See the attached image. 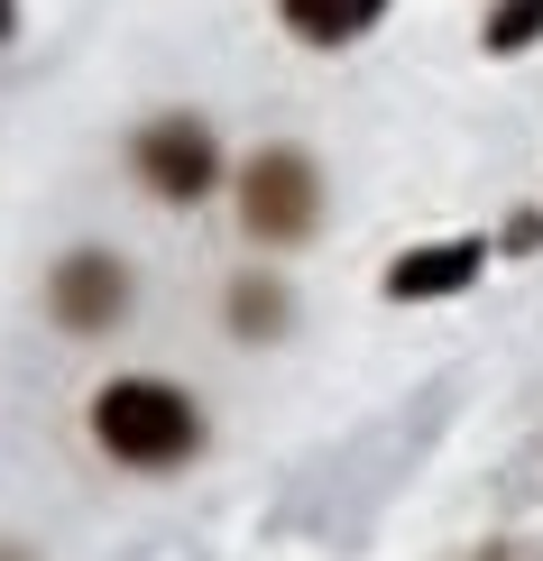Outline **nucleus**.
I'll return each mask as SVG.
<instances>
[{
	"label": "nucleus",
	"instance_id": "5",
	"mask_svg": "<svg viewBox=\"0 0 543 561\" xmlns=\"http://www.w3.org/2000/svg\"><path fill=\"white\" fill-rule=\"evenodd\" d=\"M488 249L479 240H433V249H415V259H396L387 267V295L396 304H423V295H461L470 276H479Z\"/></svg>",
	"mask_w": 543,
	"mask_h": 561
},
{
	"label": "nucleus",
	"instance_id": "1",
	"mask_svg": "<svg viewBox=\"0 0 543 561\" xmlns=\"http://www.w3.org/2000/svg\"><path fill=\"white\" fill-rule=\"evenodd\" d=\"M92 433H102L111 460H129V470H167L203 442V414L184 405V387L167 378H111L92 396Z\"/></svg>",
	"mask_w": 543,
	"mask_h": 561
},
{
	"label": "nucleus",
	"instance_id": "6",
	"mask_svg": "<svg viewBox=\"0 0 543 561\" xmlns=\"http://www.w3.org/2000/svg\"><path fill=\"white\" fill-rule=\"evenodd\" d=\"M377 10L387 0H286V28L304 46H350L360 28H377Z\"/></svg>",
	"mask_w": 543,
	"mask_h": 561
},
{
	"label": "nucleus",
	"instance_id": "2",
	"mask_svg": "<svg viewBox=\"0 0 543 561\" xmlns=\"http://www.w3.org/2000/svg\"><path fill=\"white\" fill-rule=\"evenodd\" d=\"M240 213H249L258 240H304V230H314V167H304L295 148L249 157V175H240Z\"/></svg>",
	"mask_w": 543,
	"mask_h": 561
},
{
	"label": "nucleus",
	"instance_id": "4",
	"mask_svg": "<svg viewBox=\"0 0 543 561\" xmlns=\"http://www.w3.org/2000/svg\"><path fill=\"white\" fill-rule=\"evenodd\" d=\"M121 304H129L121 259H102V249H75V259L56 267V322H65V332H102V322H121Z\"/></svg>",
	"mask_w": 543,
	"mask_h": 561
},
{
	"label": "nucleus",
	"instance_id": "7",
	"mask_svg": "<svg viewBox=\"0 0 543 561\" xmlns=\"http://www.w3.org/2000/svg\"><path fill=\"white\" fill-rule=\"evenodd\" d=\"M543 37V0H498L488 10V56H516V46Z\"/></svg>",
	"mask_w": 543,
	"mask_h": 561
},
{
	"label": "nucleus",
	"instance_id": "9",
	"mask_svg": "<svg viewBox=\"0 0 543 561\" xmlns=\"http://www.w3.org/2000/svg\"><path fill=\"white\" fill-rule=\"evenodd\" d=\"M10 28H19V0H0V37H10Z\"/></svg>",
	"mask_w": 543,
	"mask_h": 561
},
{
	"label": "nucleus",
	"instance_id": "8",
	"mask_svg": "<svg viewBox=\"0 0 543 561\" xmlns=\"http://www.w3.org/2000/svg\"><path fill=\"white\" fill-rule=\"evenodd\" d=\"M230 313H240V332H276L286 304H276V286H240V295H230Z\"/></svg>",
	"mask_w": 543,
	"mask_h": 561
},
{
	"label": "nucleus",
	"instance_id": "3",
	"mask_svg": "<svg viewBox=\"0 0 543 561\" xmlns=\"http://www.w3.org/2000/svg\"><path fill=\"white\" fill-rule=\"evenodd\" d=\"M138 175H148L167 203H203L212 175H222L212 129H203V121H148V129H138Z\"/></svg>",
	"mask_w": 543,
	"mask_h": 561
}]
</instances>
